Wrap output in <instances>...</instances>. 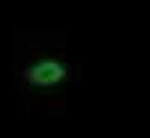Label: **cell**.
<instances>
[{
	"label": "cell",
	"instance_id": "6da1fadb",
	"mask_svg": "<svg viewBox=\"0 0 150 138\" xmlns=\"http://www.w3.org/2000/svg\"><path fill=\"white\" fill-rule=\"evenodd\" d=\"M62 75H64V70H62V66H57L55 61H43V64L34 66L32 70H28L30 82H37V84H52V82H57Z\"/></svg>",
	"mask_w": 150,
	"mask_h": 138
}]
</instances>
